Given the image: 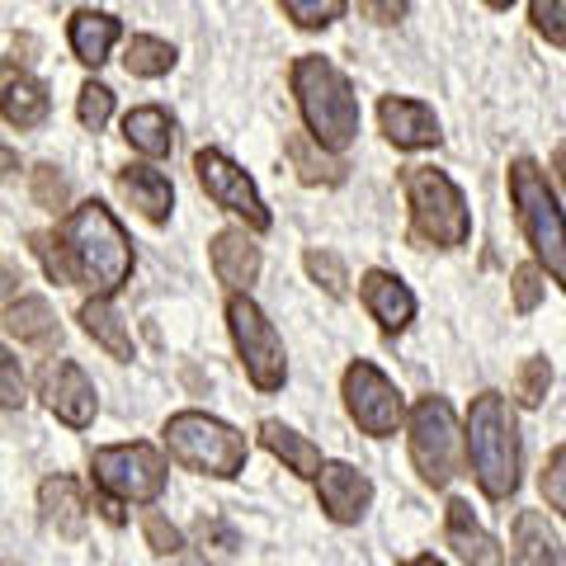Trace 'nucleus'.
<instances>
[{
    "label": "nucleus",
    "instance_id": "1",
    "mask_svg": "<svg viewBox=\"0 0 566 566\" xmlns=\"http://www.w3.org/2000/svg\"><path fill=\"white\" fill-rule=\"evenodd\" d=\"M62 241L76 260V283H85L95 297H114L133 274V245L123 237L118 218L104 203H81L66 212Z\"/></svg>",
    "mask_w": 566,
    "mask_h": 566
},
{
    "label": "nucleus",
    "instance_id": "2",
    "mask_svg": "<svg viewBox=\"0 0 566 566\" xmlns=\"http://www.w3.org/2000/svg\"><path fill=\"white\" fill-rule=\"evenodd\" d=\"M468 463L486 501H510L520 491V424L501 392L472 397L468 411Z\"/></svg>",
    "mask_w": 566,
    "mask_h": 566
},
{
    "label": "nucleus",
    "instance_id": "3",
    "mask_svg": "<svg viewBox=\"0 0 566 566\" xmlns=\"http://www.w3.org/2000/svg\"><path fill=\"white\" fill-rule=\"evenodd\" d=\"M293 95L307 118V133L326 151H345L359 137V99H354L349 76L326 57H297L293 62Z\"/></svg>",
    "mask_w": 566,
    "mask_h": 566
},
{
    "label": "nucleus",
    "instance_id": "4",
    "mask_svg": "<svg viewBox=\"0 0 566 566\" xmlns=\"http://www.w3.org/2000/svg\"><path fill=\"white\" fill-rule=\"evenodd\" d=\"M510 203H515L520 232L534 245L547 279L566 293V212L557 208L553 189H547V175L538 170V161H528V156H520V161L510 166Z\"/></svg>",
    "mask_w": 566,
    "mask_h": 566
},
{
    "label": "nucleus",
    "instance_id": "5",
    "mask_svg": "<svg viewBox=\"0 0 566 566\" xmlns=\"http://www.w3.org/2000/svg\"><path fill=\"white\" fill-rule=\"evenodd\" d=\"M401 189H406V208H411V232L424 245H439V251H453L463 245L472 232L468 218V199L458 193V185L444 170L434 166H406L401 170Z\"/></svg>",
    "mask_w": 566,
    "mask_h": 566
},
{
    "label": "nucleus",
    "instance_id": "6",
    "mask_svg": "<svg viewBox=\"0 0 566 566\" xmlns=\"http://www.w3.org/2000/svg\"><path fill=\"white\" fill-rule=\"evenodd\" d=\"M161 439H166V453L180 468L218 476V482H227V476H237L245 468V434L232 430V424L218 420V416L180 411V416L166 420Z\"/></svg>",
    "mask_w": 566,
    "mask_h": 566
},
{
    "label": "nucleus",
    "instance_id": "7",
    "mask_svg": "<svg viewBox=\"0 0 566 566\" xmlns=\"http://www.w3.org/2000/svg\"><path fill=\"white\" fill-rule=\"evenodd\" d=\"M406 439H411V463L430 486H449L463 472V430L444 397H420L406 420Z\"/></svg>",
    "mask_w": 566,
    "mask_h": 566
},
{
    "label": "nucleus",
    "instance_id": "8",
    "mask_svg": "<svg viewBox=\"0 0 566 566\" xmlns=\"http://www.w3.org/2000/svg\"><path fill=\"white\" fill-rule=\"evenodd\" d=\"M91 476L118 505H151L166 491V458L151 444H104L91 453Z\"/></svg>",
    "mask_w": 566,
    "mask_h": 566
},
{
    "label": "nucleus",
    "instance_id": "9",
    "mask_svg": "<svg viewBox=\"0 0 566 566\" xmlns=\"http://www.w3.org/2000/svg\"><path fill=\"white\" fill-rule=\"evenodd\" d=\"M227 326H232L237 354L245 364V378L255 382V392H279L283 378H289V359H283V340H279L274 322L245 293H232V303H227Z\"/></svg>",
    "mask_w": 566,
    "mask_h": 566
},
{
    "label": "nucleus",
    "instance_id": "10",
    "mask_svg": "<svg viewBox=\"0 0 566 566\" xmlns=\"http://www.w3.org/2000/svg\"><path fill=\"white\" fill-rule=\"evenodd\" d=\"M345 411L349 420L359 424L364 434H374V439H387V434H397L406 420V401L392 382H387V374L378 364H368V359H354L345 368Z\"/></svg>",
    "mask_w": 566,
    "mask_h": 566
},
{
    "label": "nucleus",
    "instance_id": "11",
    "mask_svg": "<svg viewBox=\"0 0 566 566\" xmlns=\"http://www.w3.org/2000/svg\"><path fill=\"white\" fill-rule=\"evenodd\" d=\"M193 175H199L203 193H208V199L218 203V208L237 212V218L251 227V232H270V208L260 203L251 175H245L237 161H227L218 147H203L199 156H193Z\"/></svg>",
    "mask_w": 566,
    "mask_h": 566
},
{
    "label": "nucleus",
    "instance_id": "12",
    "mask_svg": "<svg viewBox=\"0 0 566 566\" xmlns=\"http://www.w3.org/2000/svg\"><path fill=\"white\" fill-rule=\"evenodd\" d=\"M43 401L62 424H71V430H85V424L95 420V411H99L95 382L85 378L71 359H52L43 368Z\"/></svg>",
    "mask_w": 566,
    "mask_h": 566
},
{
    "label": "nucleus",
    "instance_id": "13",
    "mask_svg": "<svg viewBox=\"0 0 566 566\" xmlns=\"http://www.w3.org/2000/svg\"><path fill=\"white\" fill-rule=\"evenodd\" d=\"M316 501H322L326 520L359 524L368 501H374V482H368L359 468H349V463H326L322 476H316Z\"/></svg>",
    "mask_w": 566,
    "mask_h": 566
},
{
    "label": "nucleus",
    "instance_id": "14",
    "mask_svg": "<svg viewBox=\"0 0 566 566\" xmlns=\"http://www.w3.org/2000/svg\"><path fill=\"white\" fill-rule=\"evenodd\" d=\"M378 123H382V133L392 147L401 151H420V147H439V118L430 104H420V99H401V95H382L378 104Z\"/></svg>",
    "mask_w": 566,
    "mask_h": 566
},
{
    "label": "nucleus",
    "instance_id": "15",
    "mask_svg": "<svg viewBox=\"0 0 566 566\" xmlns=\"http://www.w3.org/2000/svg\"><path fill=\"white\" fill-rule=\"evenodd\" d=\"M359 297H364V307L374 312V322L387 331V335H397L411 326V316H416V297L411 289L397 279V274H387V270H368L359 279Z\"/></svg>",
    "mask_w": 566,
    "mask_h": 566
},
{
    "label": "nucleus",
    "instance_id": "16",
    "mask_svg": "<svg viewBox=\"0 0 566 566\" xmlns=\"http://www.w3.org/2000/svg\"><path fill=\"white\" fill-rule=\"evenodd\" d=\"M510 562L515 566H566V547L538 510H520L510 524Z\"/></svg>",
    "mask_w": 566,
    "mask_h": 566
},
{
    "label": "nucleus",
    "instance_id": "17",
    "mask_svg": "<svg viewBox=\"0 0 566 566\" xmlns=\"http://www.w3.org/2000/svg\"><path fill=\"white\" fill-rule=\"evenodd\" d=\"M444 534H449V547H453V553L463 557L468 566H505V547L472 520V505H468V501H449Z\"/></svg>",
    "mask_w": 566,
    "mask_h": 566
},
{
    "label": "nucleus",
    "instance_id": "18",
    "mask_svg": "<svg viewBox=\"0 0 566 566\" xmlns=\"http://www.w3.org/2000/svg\"><path fill=\"white\" fill-rule=\"evenodd\" d=\"M212 270H218V279L232 293L251 289L255 274H260V245L245 232H237V227H227V232L212 237Z\"/></svg>",
    "mask_w": 566,
    "mask_h": 566
},
{
    "label": "nucleus",
    "instance_id": "19",
    "mask_svg": "<svg viewBox=\"0 0 566 566\" xmlns=\"http://www.w3.org/2000/svg\"><path fill=\"white\" fill-rule=\"evenodd\" d=\"M39 510L62 538L85 534V510L91 505H85V491L71 482V476H48V482L39 486Z\"/></svg>",
    "mask_w": 566,
    "mask_h": 566
},
{
    "label": "nucleus",
    "instance_id": "20",
    "mask_svg": "<svg viewBox=\"0 0 566 566\" xmlns=\"http://www.w3.org/2000/svg\"><path fill=\"white\" fill-rule=\"evenodd\" d=\"M118 189H123V199H128L147 222H166V218H170L175 189H170V180H166L161 170H151V166H128V170H118Z\"/></svg>",
    "mask_w": 566,
    "mask_h": 566
},
{
    "label": "nucleus",
    "instance_id": "21",
    "mask_svg": "<svg viewBox=\"0 0 566 566\" xmlns=\"http://www.w3.org/2000/svg\"><path fill=\"white\" fill-rule=\"evenodd\" d=\"M6 335L20 345H57L62 340V326L57 316H52L48 297H14V303H6Z\"/></svg>",
    "mask_w": 566,
    "mask_h": 566
},
{
    "label": "nucleus",
    "instance_id": "22",
    "mask_svg": "<svg viewBox=\"0 0 566 566\" xmlns=\"http://www.w3.org/2000/svg\"><path fill=\"white\" fill-rule=\"evenodd\" d=\"M260 444L270 449L289 472L312 476V482H316V476H322V468H326V463H322V449H316L312 439H303L297 430H289L283 420H264V424H260Z\"/></svg>",
    "mask_w": 566,
    "mask_h": 566
},
{
    "label": "nucleus",
    "instance_id": "23",
    "mask_svg": "<svg viewBox=\"0 0 566 566\" xmlns=\"http://www.w3.org/2000/svg\"><path fill=\"white\" fill-rule=\"evenodd\" d=\"M283 151H289V161H293V170H297V180L303 185H340L345 180V161L335 151H326L316 137H307V133H289L283 137Z\"/></svg>",
    "mask_w": 566,
    "mask_h": 566
},
{
    "label": "nucleus",
    "instance_id": "24",
    "mask_svg": "<svg viewBox=\"0 0 566 566\" xmlns=\"http://www.w3.org/2000/svg\"><path fill=\"white\" fill-rule=\"evenodd\" d=\"M123 137H128L133 151L156 161V156H170V147H175V118L166 109H156V104H142V109L123 118Z\"/></svg>",
    "mask_w": 566,
    "mask_h": 566
},
{
    "label": "nucleus",
    "instance_id": "25",
    "mask_svg": "<svg viewBox=\"0 0 566 566\" xmlns=\"http://www.w3.org/2000/svg\"><path fill=\"white\" fill-rule=\"evenodd\" d=\"M118 43V20L114 14H99V10H76L71 14V52L85 62V66H99L109 57V48Z\"/></svg>",
    "mask_w": 566,
    "mask_h": 566
},
{
    "label": "nucleus",
    "instance_id": "26",
    "mask_svg": "<svg viewBox=\"0 0 566 566\" xmlns=\"http://www.w3.org/2000/svg\"><path fill=\"white\" fill-rule=\"evenodd\" d=\"M43 118H48V85L6 66V123L10 128H39Z\"/></svg>",
    "mask_w": 566,
    "mask_h": 566
},
{
    "label": "nucleus",
    "instance_id": "27",
    "mask_svg": "<svg viewBox=\"0 0 566 566\" xmlns=\"http://www.w3.org/2000/svg\"><path fill=\"white\" fill-rule=\"evenodd\" d=\"M81 326H85V335H91L95 345L109 349L118 364L133 359V335H128V326H123V316L114 312L109 297H91V303L81 307Z\"/></svg>",
    "mask_w": 566,
    "mask_h": 566
},
{
    "label": "nucleus",
    "instance_id": "28",
    "mask_svg": "<svg viewBox=\"0 0 566 566\" xmlns=\"http://www.w3.org/2000/svg\"><path fill=\"white\" fill-rule=\"evenodd\" d=\"M123 66H128V76L156 81L175 66V48L166 39H151V33H133L128 48H123Z\"/></svg>",
    "mask_w": 566,
    "mask_h": 566
},
{
    "label": "nucleus",
    "instance_id": "29",
    "mask_svg": "<svg viewBox=\"0 0 566 566\" xmlns=\"http://www.w3.org/2000/svg\"><path fill=\"white\" fill-rule=\"evenodd\" d=\"M29 251L39 255V264L48 270L52 283H76V260H71L62 232H33L29 237Z\"/></svg>",
    "mask_w": 566,
    "mask_h": 566
},
{
    "label": "nucleus",
    "instance_id": "30",
    "mask_svg": "<svg viewBox=\"0 0 566 566\" xmlns=\"http://www.w3.org/2000/svg\"><path fill=\"white\" fill-rule=\"evenodd\" d=\"M547 387H553V364L538 359V354H534V359H524L520 374H515V397H520V406H543Z\"/></svg>",
    "mask_w": 566,
    "mask_h": 566
},
{
    "label": "nucleus",
    "instance_id": "31",
    "mask_svg": "<svg viewBox=\"0 0 566 566\" xmlns=\"http://www.w3.org/2000/svg\"><path fill=\"white\" fill-rule=\"evenodd\" d=\"M109 114H114V91H109V85H99V81H85L81 99H76V118L91 133H99L104 123H109Z\"/></svg>",
    "mask_w": 566,
    "mask_h": 566
},
{
    "label": "nucleus",
    "instance_id": "32",
    "mask_svg": "<svg viewBox=\"0 0 566 566\" xmlns=\"http://www.w3.org/2000/svg\"><path fill=\"white\" fill-rule=\"evenodd\" d=\"M283 10L297 29H326L345 14V0H283Z\"/></svg>",
    "mask_w": 566,
    "mask_h": 566
},
{
    "label": "nucleus",
    "instance_id": "33",
    "mask_svg": "<svg viewBox=\"0 0 566 566\" xmlns=\"http://www.w3.org/2000/svg\"><path fill=\"white\" fill-rule=\"evenodd\" d=\"M528 20L553 48H566V0H528Z\"/></svg>",
    "mask_w": 566,
    "mask_h": 566
},
{
    "label": "nucleus",
    "instance_id": "34",
    "mask_svg": "<svg viewBox=\"0 0 566 566\" xmlns=\"http://www.w3.org/2000/svg\"><path fill=\"white\" fill-rule=\"evenodd\" d=\"M538 491H543V501L557 510V515L566 520V444L547 458L543 463V476H538Z\"/></svg>",
    "mask_w": 566,
    "mask_h": 566
},
{
    "label": "nucleus",
    "instance_id": "35",
    "mask_svg": "<svg viewBox=\"0 0 566 566\" xmlns=\"http://www.w3.org/2000/svg\"><path fill=\"white\" fill-rule=\"evenodd\" d=\"M303 264H307V274L316 279V283H322V289L331 293V297H345V264L340 260H335L331 251H307L303 255Z\"/></svg>",
    "mask_w": 566,
    "mask_h": 566
},
{
    "label": "nucleus",
    "instance_id": "36",
    "mask_svg": "<svg viewBox=\"0 0 566 566\" xmlns=\"http://www.w3.org/2000/svg\"><path fill=\"white\" fill-rule=\"evenodd\" d=\"M142 534H147V543H151L156 557H175V553L185 547L180 528H175L166 515H156V510H147V515H142Z\"/></svg>",
    "mask_w": 566,
    "mask_h": 566
},
{
    "label": "nucleus",
    "instance_id": "37",
    "mask_svg": "<svg viewBox=\"0 0 566 566\" xmlns=\"http://www.w3.org/2000/svg\"><path fill=\"white\" fill-rule=\"evenodd\" d=\"M33 199H39V208H66V199H71V189H66V175L57 170V166H39L33 170Z\"/></svg>",
    "mask_w": 566,
    "mask_h": 566
},
{
    "label": "nucleus",
    "instance_id": "38",
    "mask_svg": "<svg viewBox=\"0 0 566 566\" xmlns=\"http://www.w3.org/2000/svg\"><path fill=\"white\" fill-rule=\"evenodd\" d=\"M510 297H515V312H534L543 303V270L538 264H520L515 270V283H510Z\"/></svg>",
    "mask_w": 566,
    "mask_h": 566
},
{
    "label": "nucleus",
    "instance_id": "39",
    "mask_svg": "<svg viewBox=\"0 0 566 566\" xmlns=\"http://www.w3.org/2000/svg\"><path fill=\"white\" fill-rule=\"evenodd\" d=\"M0 406H6V411H20L24 406V378H20L14 354H0Z\"/></svg>",
    "mask_w": 566,
    "mask_h": 566
},
{
    "label": "nucleus",
    "instance_id": "40",
    "mask_svg": "<svg viewBox=\"0 0 566 566\" xmlns=\"http://www.w3.org/2000/svg\"><path fill=\"white\" fill-rule=\"evenodd\" d=\"M368 10H374L378 24H397L406 14V0H368Z\"/></svg>",
    "mask_w": 566,
    "mask_h": 566
},
{
    "label": "nucleus",
    "instance_id": "41",
    "mask_svg": "<svg viewBox=\"0 0 566 566\" xmlns=\"http://www.w3.org/2000/svg\"><path fill=\"white\" fill-rule=\"evenodd\" d=\"M553 170H557V180H562V189H566V142L553 151Z\"/></svg>",
    "mask_w": 566,
    "mask_h": 566
},
{
    "label": "nucleus",
    "instance_id": "42",
    "mask_svg": "<svg viewBox=\"0 0 566 566\" xmlns=\"http://www.w3.org/2000/svg\"><path fill=\"white\" fill-rule=\"evenodd\" d=\"M406 566H444V562H439V557H430V553H424V557H411V562H406Z\"/></svg>",
    "mask_w": 566,
    "mask_h": 566
},
{
    "label": "nucleus",
    "instance_id": "43",
    "mask_svg": "<svg viewBox=\"0 0 566 566\" xmlns=\"http://www.w3.org/2000/svg\"><path fill=\"white\" fill-rule=\"evenodd\" d=\"M486 6H491V10H505V6H515V0H486Z\"/></svg>",
    "mask_w": 566,
    "mask_h": 566
}]
</instances>
